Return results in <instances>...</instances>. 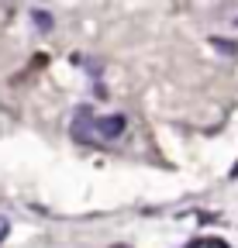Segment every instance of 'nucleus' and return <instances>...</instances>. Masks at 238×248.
I'll use <instances>...</instances> for the list:
<instances>
[{
  "label": "nucleus",
  "mask_w": 238,
  "mask_h": 248,
  "mask_svg": "<svg viewBox=\"0 0 238 248\" xmlns=\"http://www.w3.org/2000/svg\"><path fill=\"white\" fill-rule=\"evenodd\" d=\"M231 179H238V166H235V169H231Z\"/></svg>",
  "instance_id": "39448f33"
},
{
  "label": "nucleus",
  "mask_w": 238,
  "mask_h": 248,
  "mask_svg": "<svg viewBox=\"0 0 238 248\" xmlns=\"http://www.w3.org/2000/svg\"><path fill=\"white\" fill-rule=\"evenodd\" d=\"M211 45H214L218 52H224V55H238V45H235V42H224V38H218V35L211 38Z\"/></svg>",
  "instance_id": "f03ea898"
},
{
  "label": "nucleus",
  "mask_w": 238,
  "mask_h": 248,
  "mask_svg": "<svg viewBox=\"0 0 238 248\" xmlns=\"http://www.w3.org/2000/svg\"><path fill=\"white\" fill-rule=\"evenodd\" d=\"M94 128H97V135H100L104 141H111V138H121V135H125L128 117H125V114H107V117L94 121Z\"/></svg>",
  "instance_id": "f257e3e1"
},
{
  "label": "nucleus",
  "mask_w": 238,
  "mask_h": 248,
  "mask_svg": "<svg viewBox=\"0 0 238 248\" xmlns=\"http://www.w3.org/2000/svg\"><path fill=\"white\" fill-rule=\"evenodd\" d=\"M32 17H35V24H38L42 31H48V28H52V17H48L45 11H32Z\"/></svg>",
  "instance_id": "7ed1b4c3"
},
{
  "label": "nucleus",
  "mask_w": 238,
  "mask_h": 248,
  "mask_svg": "<svg viewBox=\"0 0 238 248\" xmlns=\"http://www.w3.org/2000/svg\"><path fill=\"white\" fill-rule=\"evenodd\" d=\"M7 231H11V224H7V217H0V241L7 238Z\"/></svg>",
  "instance_id": "20e7f679"
}]
</instances>
